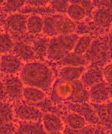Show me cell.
I'll list each match as a JSON object with an SVG mask.
<instances>
[{"mask_svg":"<svg viewBox=\"0 0 112 134\" xmlns=\"http://www.w3.org/2000/svg\"><path fill=\"white\" fill-rule=\"evenodd\" d=\"M73 86L72 82L60 80L54 87L53 97L54 100H62L70 98L72 93Z\"/></svg>","mask_w":112,"mask_h":134,"instance_id":"obj_14","label":"cell"},{"mask_svg":"<svg viewBox=\"0 0 112 134\" xmlns=\"http://www.w3.org/2000/svg\"><path fill=\"white\" fill-rule=\"evenodd\" d=\"M19 78L27 86L49 91L52 84L53 73L50 67L38 61H30L23 66L19 71Z\"/></svg>","mask_w":112,"mask_h":134,"instance_id":"obj_1","label":"cell"},{"mask_svg":"<svg viewBox=\"0 0 112 134\" xmlns=\"http://www.w3.org/2000/svg\"><path fill=\"white\" fill-rule=\"evenodd\" d=\"M104 105L107 115L112 119V99L104 104Z\"/></svg>","mask_w":112,"mask_h":134,"instance_id":"obj_34","label":"cell"},{"mask_svg":"<svg viewBox=\"0 0 112 134\" xmlns=\"http://www.w3.org/2000/svg\"><path fill=\"white\" fill-rule=\"evenodd\" d=\"M111 35L109 41V53L111 56H112V32H111Z\"/></svg>","mask_w":112,"mask_h":134,"instance_id":"obj_35","label":"cell"},{"mask_svg":"<svg viewBox=\"0 0 112 134\" xmlns=\"http://www.w3.org/2000/svg\"><path fill=\"white\" fill-rule=\"evenodd\" d=\"M75 35L57 36L48 43L47 57L53 61H61L73 50L78 38Z\"/></svg>","mask_w":112,"mask_h":134,"instance_id":"obj_2","label":"cell"},{"mask_svg":"<svg viewBox=\"0 0 112 134\" xmlns=\"http://www.w3.org/2000/svg\"><path fill=\"white\" fill-rule=\"evenodd\" d=\"M44 19L41 16L33 14L28 17L27 32L32 35L39 34L42 32Z\"/></svg>","mask_w":112,"mask_h":134,"instance_id":"obj_17","label":"cell"},{"mask_svg":"<svg viewBox=\"0 0 112 134\" xmlns=\"http://www.w3.org/2000/svg\"><path fill=\"white\" fill-rule=\"evenodd\" d=\"M99 72L95 71L94 69L90 70L86 72V73H83L82 76L83 84H85V85H90L91 87L95 84L99 83L101 81L99 80L103 78L102 72L101 73H98Z\"/></svg>","mask_w":112,"mask_h":134,"instance_id":"obj_26","label":"cell"},{"mask_svg":"<svg viewBox=\"0 0 112 134\" xmlns=\"http://www.w3.org/2000/svg\"><path fill=\"white\" fill-rule=\"evenodd\" d=\"M48 41L44 39H41L37 40L34 43L32 48L36 53L37 57H43L45 55H47V45Z\"/></svg>","mask_w":112,"mask_h":134,"instance_id":"obj_29","label":"cell"},{"mask_svg":"<svg viewBox=\"0 0 112 134\" xmlns=\"http://www.w3.org/2000/svg\"><path fill=\"white\" fill-rule=\"evenodd\" d=\"M18 126L14 122L0 123V134H16Z\"/></svg>","mask_w":112,"mask_h":134,"instance_id":"obj_30","label":"cell"},{"mask_svg":"<svg viewBox=\"0 0 112 134\" xmlns=\"http://www.w3.org/2000/svg\"><path fill=\"white\" fill-rule=\"evenodd\" d=\"M16 118L24 122H41L43 113L41 110L30 104H19L14 108Z\"/></svg>","mask_w":112,"mask_h":134,"instance_id":"obj_3","label":"cell"},{"mask_svg":"<svg viewBox=\"0 0 112 134\" xmlns=\"http://www.w3.org/2000/svg\"><path fill=\"white\" fill-rule=\"evenodd\" d=\"M14 108L9 102L0 100V123L14 122L16 116Z\"/></svg>","mask_w":112,"mask_h":134,"instance_id":"obj_18","label":"cell"},{"mask_svg":"<svg viewBox=\"0 0 112 134\" xmlns=\"http://www.w3.org/2000/svg\"><path fill=\"white\" fill-rule=\"evenodd\" d=\"M109 134V133H106V134Z\"/></svg>","mask_w":112,"mask_h":134,"instance_id":"obj_39","label":"cell"},{"mask_svg":"<svg viewBox=\"0 0 112 134\" xmlns=\"http://www.w3.org/2000/svg\"><path fill=\"white\" fill-rule=\"evenodd\" d=\"M4 32H3V29H2V27H1V25H0V35L2 34V33H3Z\"/></svg>","mask_w":112,"mask_h":134,"instance_id":"obj_37","label":"cell"},{"mask_svg":"<svg viewBox=\"0 0 112 134\" xmlns=\"http://www.w3.org/2000/svg\"><path fill=\"white\" fill-rule=\"evenodd\" d=\"M28 17L22 13L12 14L6 17L3 25L11 36L24 35L27 33Z\"/></svg>","mask_w":112,"mask_h":134,"instance_id":"obj_5","label":"cell"},{"mask_svg":"<svg viewBox=\"0 0 112 134\" xmlns=\"http://www.w3.org/2000/svg\"><path fill=\"white\" fill-rule=\"evenodd\" d=\"M66 12L68 17L74 22L82 20L86 16V12L85 8L81 5L76 3L71 4L68 5Z\"/></svg>","mask_w":112,"mask_h":134,"instance_id":"obj_20","label":"cell"},{"mask_svg":"<svg viewBox=\"0 0 112 134\" xmlns=\"http://www.w3.org/2000/svg\"><path fill=\"white\" fill-rule=\"evenodd\" d=\"M62 133L63 134H105L108 132L101 126L88 125L85 128L78 131L73 130L65 126Z\"/></svg>","mask_w":112,"mask_h":134,"instance_id":"obj_19","label":"cell"},{"mask_svg":"<svg viewBox=\"0 0 112 134\" xmlns=\"http://www.w3.org/2000/svg\"><path fill=\"white\" fill-rule=\"evenodd\" d=\"M61 118L63 121L65 126L73 130H80L88 125L83 116L70 111Z\"/></svg>","mask_w":112,"mask_h":134,"instance_id":"obj_13","label":"cell"},{"mask_svg":"<svg viewBox=\"0 0 112 134\" xmlns=\"http://www.w3.org/2000/svg\"><path fill=\"white\" fill-rule=\"evenodd\" d=\"M66 104L70 111L76 113L83 116L88 125L101 126L99 119L92 105L86 103L77 104L69 103Z\"/></svg>","mask_w":112,"mask_h":134,"instance_id":"obj_6","label":"cell"},{"mask_svg":"<svg viewBox=\"0 0 112 134\" xmlns=\"http://www.w3.org/2000/svg\"><path fill=\"white\" fill-rule=\"evenodd\" d=\"M12 51V54L18 57L21 61L30 62L35 60L36 58L32 46L22 41L14 42Z\"/></svg>","mask_w":112,"mask_h":134,"instance_id":"obj_10","label":"cell"},{"mask_svg":"<svg viewBox=\"0 0 112 134\" xmlns=\"http://www.w3.org/2000/svg\"><path fill=\"white\" fill-rule=\"evenodd\" d=\"M55 27L60 36L71 35L76 30L75 22L68 17H62L55 20Z\"/></svg>","mask_w":112,"mask_h":134,"instance_id":"obj_12","label":"cell"},{"mask_svg":"<svg viewBox=\"0 0 112 134\" xmlns=\"http://www.w3.org/2000/svg\"><path fill=\"white\" fill-rule=\"evenodd\" d=\"M16 134H47L44 131L41 122H23L20 131L17 130Z\"/></svg>","mask_w":112,"mask_h":134,"instance_id":"obj_21","label":"cell"},{"mask_svg":"<svg viewBox=\"0 0 112 134\" xmlns=\"http://www.w3.org/2000/svg\"><path fill=\"white\" fill-rule=\"evenodd\" d=\"M14 42L9 33H3L0 35V54H8L12 51Z\"/></svg>","mask_w":112,"mask_h":134,"instance_id":"obj_25","label":"cell"},{"mask_svg":"<svg viewBox=\"0 0 112 134\" xmlns=\"http://www.w3.org/2000/svg\"><path fill=\"white\" fill-rule=\"evenodd\" d=\"M41 124L47 134L62 132L65 126L61 117L56 114L50 112L43 114Z\"/></svg>","mask_w":112,"mask_h":134,"instance_id":"obj_7","label":"cell"},{"mask_svg":"<svg viewBox=\"0 0 112 134\" xmlns=\"http://www.w3.org/2000/svg\"><path fill=\"white\" fill-rule=\"evenodd\" d=\"M63 134L62 132H60V133H51V134Z\"/></svg>","mask_w":112,"mask_h":134,"instance_id":"obj_38","label":"cell"},{"mask_svg":"<svg viewBox=\"0 0 112 134\" xmlns=\"http://www.w3.org/2000/svg\"><path fill=\"white\" fill-rule=\"evenodd\" d=\"M5 86L8 100L9 102H19L23 98V92L24 85L20 78L10 75L6 76L3 79Z\"/></svg>","mask_w":112,"mask_h":134,"instance_id":"obj_4","label":"cell"},{"mask_svg":"<svg viewBox=\"0 0 112 134\" xmlns=\"http://www.w3.org/2000/svg\"><path fill=\"white\" fill-rule=\"evenodd\" d=\"M60 62L66 66H83L85 62L81 55H78L74 52L68 54Z\"/></svg>","mask_w":112,"mask_h":134,"instance_id":"obj_27","label":"cell"},{"mask_svg":"<svg viewBox=\"0 0 112 134\" xmlns=\"http://www.w3.org/2000/svg\"><path fill=\"white\" fill-rule=\"evenodd\" d=\"M104 81L108 85L112 83V63L107 64L102 71Z\"/></svg>","mask_w":112,"mask_h":134,"instance_id":"obj_31","label":"cell"},{"mask_svg":"<svg viewBox=\"0 0 112 134\" xmlns=\"http://www.w3.org/2000/svg\"><path fill=\"white\" fill-rule=\"evenodd\" d=\"M84 70L83 66H66L59 71V77L62 80L72 82L80 79Z\"/></svg>","mask_w":112,"mask_h":134,"instance_id":"obj_15","label":"cell"},{"mask_svg":"<svg viewBox=\"0 0 112 134\" xmlns=\"http://www.w3.org/2000/svg\"><path fill=\"white\" fill-rule=\"evenodd\" d=\"M22 62L13 54H6L0 57V72L7 75H13L20 71Z\"/></svg>","mask_w":112,"mask_h":134,"instance_id":"obj_8","label":"cell"},{"mask_svg":"<svg viewBox=\"0 0 112 134\" xmlns=\"http://www.w3.org/2000/svg\"><path fill=\"white\" fill-rule=\"evenodd\" d=\"M0 100L8 102V98L6 93V88L3 80L0 79Z\"/></svg>","mask_w":112,"mask_h":134,"instance_id":"obj_33","label":"cell"},{"mask_svg":"<svg viewBox=\"0 0 112 134\" xmlns=\"http://www.w3.org/2000/svg\"><path fill=\"white\" fill-rule=\"evenodd\" d=\"M92 44V38L88 35L80 37L77 40L73 49V52L77 54L82 55L87 52Z\"/></svg>","mask_w":112,"mask_h":134,"instance_id":"obj_23","label":"cell"},{"mask_svg":"<svg viewBox=\"0 0 112 134\" xmlns=\"http://www.w3.org/2000/svg\"><path fill=\"white\" fill-rule=\"evenodd\" d=\"M51 4L53 9L59 13L66 12L68 7L67 2L66 1H52Z\"/></svg>","mask_w":112,"mask_h":134,"instance_id":"obj_32","label":"cell"},{"mask_svg":"<svg viewBox=\"0 0 112 134\" xmlns=\"http://www.w3.org/2000/svg\"><path fill=\"white\" fill-rule=\"evenodd\" d=\"M90 99L93 104H104L110 100L108 85L101 81L91 87Z\"/></svg>","mask_w":112,"mask_h":134,"instance_id":"obj_9","label":"cell"},{"mask_svg":"<svg viewBox=\"0 0 112 134\" xmlns=\"http://www.w3.org/2000/svg\"><path fill=\"white\" fill-rule=\"evenodd\" d=\"M78 80L72 82L73 89L71 96L68 100L73 104L86 103L90 99V94L84 88V85Z\"/></svg>","mask_w":112,"mask_h":134,"instance_id":"obj_11","label":"cell"},{"mask_svg":"<svg viewBox=\"0 0 112 134\" xmlns=\"http://www.w3.org/2000/svg\"><path fill=\"white\" fill-rule=\"evenodd\" d=\"M23 96L24 99L29 103L38 104L43 102L46 98L45 92L34 87H24Z\"/></svg>","mask_w":112,"mask_h":134,"instance_id":"obj_16","label":"cell"},{"mask_svg":"<svg viewBox=\"0 0 112 134\" xmlns=\"http://www.w3.org/2000/svg\"><path fill=\"white\" fill-rule=\"evenodd\" d=\"M42 32L47 36L54 37L58 36L55 27V20L50 17H47L44 19Z\"/></svg>","mask_w":112,"mask_h":134,"instance_id":"obj_28","label":"cell"},{"mask_svg":"<svg viewBox=\"0 0 112 134\" xmlns=\"http://www.w3.org/2000/svg\"><path fill=\"white\" fill-rule=\"evenodd\" d=\"M25 3V1H4L0 7V10L5 14H14L18 11H20Z\"/></svg>","mask_w":112,"mask_h":134,"instance_id":"obj_22","label":"cell"},{"mask_svg":"<svg viewBox=\"0 0 112 134\" xmlns=\"http://www.w3.org/2000/svg\"><path fill=\"white\" fill-rule=\"evenodd\" d=\"M95 23L103 27H108L112 23V13L107 10H100L95 13Z\"/></svg>","mask_w":112,"mask_h":134,"instance_id":"obj_24","label":"cell"},{"mask_svg":"<svg viewBox=\"0 0 112 134\" xmlns=\"http://www.w3.org/2000/svg\"><path fill=\"white\" fill-rule=\"evenodd\" d=\"M108 89H109V93L110 98L112 99V83L108 85Z\"/></svg>","mask_w":112,"mask_h":134,"instance_id":"obj_36","label":"cell"}]
</instances>
